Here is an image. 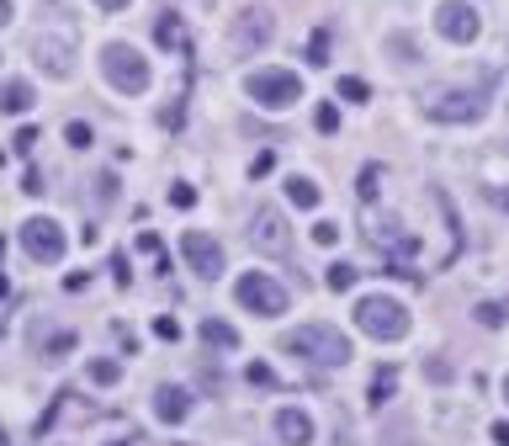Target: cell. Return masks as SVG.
<instances>
[{"label": "cell", "instance_id": "obj_28", "mask_svg": "<svg viewBox=\"0 0 509 446\" xmlns=\"http://www.w3.org/2000/svg\"><path fill=\"white\" fill-rule=\"evenodd\" d=\"M170 202H176V208H197V191L186 187V181H176V187H170Z\"/></svg>", "mask_w": 509, "mask_h": 446}, {"label": "cell", "instance_id": "obj_14", "mask_svg": "<svg viewBox=\"0 0 509 446\" xmlns=\"http://www.w3.org/2000/svg\"><path fill=\"white\" fill-rule=\"evenodd\" d=\"M276 436H281V446H313V420L302 410H281L276 414Z\"/></svg>", "mask_w": 509, "mask_h": 446}, {"label": "cell", "instance_id": "obj_7", "mask_svg": "<svg viewBox=\"0 0 509 446\" xmlns=\"http://www.w3.org/2000/svg\"><path fill=\"white\" fill-rule=\"evenodd\" d=\"M435 32H441L446 43H478V32H483L478 5H467V0H441V5H435Z\"/></svg>", "mask_w": 509, "mask_h": 446}, {"label": "cell", "instance_id": "obj_25", "mask_svg": "<svg viewBox=\"0 0 509 446\" xmlns=\"http://www.w3.org/2000/svg\"><path fill=\"white\" fill-rule=\"evenodd\" d=\"M388 48L398 54V64H414V43H409L403 32H392V37H388Z\"/></svg>", "mask_w": 509, "mask_h": 446}, {"label": "cell", "instance_id": "obj_22", "mask_svg": "<svg viewBox=\"0 0 509 446\" xmlns=\"http://www.w3.org/2000/svg\"><path fill=\"white\" fill-rule=\"evenodd\" d=\"M64 138H69L75 149H90V144H96V133H90V123H69V127H64Z\"/></svg>", "mask_w": 509, "mask_h": 446}, {"label": "cell", "instance_id": "obj_6", "mask_svg": "<svg viewBox=\"0 0 509 446\" xmlns=\"http://www.w3.org/2000/svg\"><path fill=\"white\" fill-rule=\"evenodd\" d=\"M234 298H239L249 314H260V319L287 314V287H281V282H270L266 271H244L239 287H234Z\"/></svg>", "mask_w": 509, "mask_h": 446}, {"label": "cell", "instance_id": "obj_38", "mask_svg": "<svg viewBox=\"0 0 509 446\" xmlns=\"http://www.w3.org/2000/svg\"><path fill=\"white\" fill-rule=\"evenodd\" d=\"M96 5H101V11H122V5H127V0H96Z\"/></svg>", "mask_w": 509, "mask_h": 446}, {"label": "cell", "instance_id": "obj_36", "mask_svg": "<svg viewBox=\"0 0 509 446\" xmlns=\"http://www.w3.org/2000/svg\"><path fill=\"white\" fill-rule=\"evenodd\" d=\"M494 441H499V446H509V420H499V425H494Z\"/></svg>", "mask_w": 509, "mask_h": 446}, {"label": "cell", "instance_id": "obj_11", "mask_svg": "<svg viewBox=\"0 0 509 446\" xmlns=\"http://www.w3.org/2000/svg\"><path fill=\"white\" fill-rule=\"evenodd\" d=\"M270 37H276V22H270V11H239L234 16V48L239 54H255V48H266Z\"/></svg>", "mask_w": 509, "mask_h": 446}, {"label": "cell", "instance_id": "obj_17", "mask_svg": "<svg viewBox=\"0 0 509 446\" xmlns=\"http://www.w3.org/2000/svg\"><path fill=\"white\" fill-rule=\"evenodd\" d=\"M154 43H159V48H186V32H180L176 16H159V22H154Z\"/></svg>", "mask_w": 509, "mask_h": 446}, {"label": "cell", "instance_id": "obj_26", "mask_svg": "<svg viewBox=\"0 0 509 446\" xmlns=\"http://www.w3.org/2000/svg\"><path fill=\"white\" fill-rule=\"evenodd\" d=\"M313 123H319V133H334V127H340V112H334L330 101H324V106L313 112Z\"/></svg>", "mask_w": 509, "mask_h": 446}, {"label": "cell", "instance_id": "obj_1", "mask_svg": "<svg viewBox=\"0 0 509 446\" xmlns=\"http://www.w3.org/2000/svg\"><path fill=\"white\" fill-rule=\"evenodd\" d=\"M281 350L302 356L308 367H345V361L356 356L351 335H340L334 324H302V329H292V335L281 340Z\"/></svg>", "mask_w": 509, "mask_h": 446}, {"label": "cell", "instance_id": "obj_12", "mask_svg": "<svg viewBox=\"0 0 509 446\" xmlns=\"http://www.w3.org/2000/svg\"><path fill=\"white\" fill-rule=\"evenodd\" d=\"M32 54H37V64H43L54 80H64V75L75 69V64H69V37H54V32H48V37H37V48H32Z\"/></svg>", "mask_w": 509, "mask_h": 446}, {"label": "cell", "instance_id": "obj_3", "mask_svg": "<svg viewBox=\"0 0 509 446\" xmlns=\"http://www.w3.org/2000/svg\"><path fill=\"white\" fill-rule=\"evenodd\" d=\"M101 75L112 80V91H122V96H144L149 91V59L138 54V48H127V43H107L101 48Z\"/></svg>", "mask_w": 509, "mask_h": 446}, {"label": "cell", "instance_id": "obj_23", "mask_svg": "<svg viewBox=\"0 0 509 446\" xmlns=\"http://www.w3.org/2000/svg\"><path fill=\"white\" fill-rule=\"evenodd\" d=\"M478 324L499 329V324H504V303H478Z\"/></svg>", "mask_w": 509, "mask_h": 446}, {"label": "cell", "instance_id": "obj_34", "mask_svg": "<svg viewBox=\"0 0 509 446\" xmlns=\"http://www.w3.org/2000/svg\"><path fill=\"white\" fill-rule=\"evenodd\" d=\"M483 197H488L494 208H504V213H509V197H504V191H499V187H483Z\"/></svg>", "mask_w": 509, "mask_h": 446}, {"label": "cell", "instance_id": "obj_2", "mask_svg": "<svg viewBox=\"0 0 509 446\" xmlns=\"http://www.w3.org/2000/svg\"><path fill=\"white\" fill-rule=\"evenodd\" d=\"M356 329L372 335V340H403V335H409V309H403L398 298L372 292V298L356 303Z\"/></svg>", "mask_w": 509, "mask_h": 446}, {"label": "cell", "instance_id": "obj_8", "mask_svg": "<svg viewBox=\"0 0 509 446\" xmlns=\"http://www.w3.org/2000/svg\"><path fill=\"white\" fill-rule=\"evenodd\" d=\"M249 245H255L260 255H287L292 250L287 213H281V208H255V218H249Z\"/></svg>", "mask_w": 509, "mask_h": 446}, {"label": "cell", "instance_id": "obj_33", "mask_svg": "<svg viewBox=\"0 0 509 446\" xmlns=\"http://www.w3.org/2000/svg\"><path fill=\"white\" fill-rule=\"evenodd\" d=\"M32 144H37V127H22V133H16V149H22V155H32Z\"/></svg>", "mask_w": 509, "mask_h": 446}, {"label": "cell", "instance_id": "obj_39", "mask_svg": "<svg viewBox=\"0 0 509 446\" xmlns=\"http://www.w3.org/2000/svg\"><path fill=\"white\" fill-rule=\"evenodd\" d=\"M0 446H11V431H5V425H0Z\"/></svg>", "mask_w": 509, "mask_h": 446}, {"label": "cell", "instance_id": "obj_35", "mask_svg": "<svg viewBox=\"0 0 509 446\" xmlns=\"http://www.w3.org/2000/svg\"><path fill=\"white\" fill-rule=\"evenodd\" d=\"M430 378H435V382H451V361H430Z\"/></svg>", "mask_w": 509, "mask_h": 446}, {"label": "cell", "instance_id": "obj_9", "mask_svg": "<svg viewBox=\"0 0 509 446\" xmlns=\"http://www.w3.org/2000/svg\"><path fill=\"white\" fill-rule=\"evenodd\" d=\"M483 112H488V96L483 91H446L424 106L430 123H478Z\"/></svg>", "mask_w": 509, "mask_h": 446}, {"label": "cell", "instance_id": "obj_29", "mask_svg": "<svg viewBox=\"0 0 509 446\" xmlns=\"http://www.w3.org/2000/svg\"><path fill=\"white\" fill-rule=\"evenodd\" d=\"M340 239V223H313V245H334Z\"/></svg>", "mask_w": 509, "mask_h": 446}, {"label": "cell", "instance_id": "obj_13", "mask_svg": "<svg viewBox=\"0 0 509 446\" xmlns=\"http://www.w3.org/2000/svg\"><path fill=\"white\" fill-rule=\"evenodd\" d=\"M186 414H191V393H186V388H170V382H165V388H154V420L180 425Z\"/></svg>", "mask_w": 509, "mask_h": 446}, {"label": "cell", "instance_id": "obj_5", "mask_svg": "<svg viewBox=\"0 0 509 446\" xmlns=\"http://www.w3.org/2000/svg\"><path fill=\"white\" fill-rule=\"evenodd\" d=\"M22 250H27V260H37V266H59L64 250H69L64 223L59 218H27L22 223Z\"/></svg>", "mask_w": 509, "mask_h": 446}, {"label": "cell", "instance_id": "obj_37", "mask_svg": "<svg viewBox=\"0 0 509 446\" xmlns=\"http://www.w3.org/2000/svg\"><path fill=\"white\" fill-rule=\"evenodd\" d=\"M11 16H16V5H11V0H0V27H5Z\"/></svg>", "mask_w": 509, "mask_h": 446}, {"label": "cell", "instance_id": "obj_20", "mask_svg": "<svg viewBox=\"0 0 509 446\" xmlns=\"http://www.w3.org/2000/svg\"><path fill=\"white\" fill-rule=\"evenodd\" d=\"M324 282H330V292H351V287H356V266H345V260H334V266H330V277H324Z\"/></svg>", "mask_w": 509, "mask_h": 446}, {"label": "cell", "instance_id": "obj_40", "mask_svg": "<svg viewBox=\"0 0 509 446\" xmlns=\"http://www.w3.org/2000/svg\"><path fill=\"white\" fill-rule=\"evenodd\" d=\"M504 399H509V372H504Z\"/></svg>", "mask_w": 509, "mask_h": 446}, {"label": "cell", "instance_id": "obj_32", "mask_svg": "<svg viewBox=\"0 0 509 446\" xmlns=\"http://www.w3.org/2000/svg\"><path fill=\"white\" fill-rule=\"evenodd\" d=\"M249 382H260V388H270V382H276V372H270V367H260V361H255V367H249Z\"/></svg>", "mask_w": 509, "mask_h": 446}, {"label": "cell", "instance_id": "obj_4", "mask_svg": "<svg viewBox=\"0 0 509 446\" xmlns=\"http://www.w3.org/2000/svg\"><path fill=\"white\" fill-rule=\"evenodd\" d=\"M244 96H249L255 106H266V112H287V106L302 101V80L292 69H255V75L244 80Z\"/></svg>", "mask_w": 509, "mask_h": 446}, {"label": "cell", "instance_id": "obj_16", "mask_svg": "<svg viewBox=\"0 0 509 446\" xmlns=\"http://www.w3.org/2000/svg\"><path fill=\"white\" fill-rule=\"evenodd\" d=\"M202 346L208 350H239V329L229 319H202Z\"/></svg>", "mask_w": 509, "mask_h": 446}, {"label": "cell", "instance_id": "obj_19", "mask_svg": "<svg viewBox=\"0 0 509 446\" xmlns=\"http://www.w3.org/2000/svg\"><path fill=\"white\" fill-rule=\"evenodd\" d=\"M287 197H292L298 208H319V187H313L308 176H292V181H287Z\"/></svg>", "mask_w": 509, "mask_h": 446}, {"label": "cell", "instance_id": "obj_41", "mask_svg": "<svg viewBox=\"0 0 509 446\" xmlns=\"http://www.w3.org/2000/svg\"><path fill=\"white\" fill-rule=\"evenodd\" d=\"M107 446H127V441H107Z\"/></svg>", "mask_w": 509, "mask_h": 446}, {"label": "cell", "instance_id": "obj_15", "mask_svg": "<svg viewBox=\"0 0 509 446\" xmlns=\"http://www.w3.org/2000/svg\"><path fill=\"white\" fill-rule=\"evenodd\" d=\"M32 101H37V96H32L27 80H0V117H22Z\"/></svg>", "mask_w": 509, "mask_h": 446}, {"label": "cell", "instance_id": "obj_27", "mask_svg": "<svg viewBox=\"0 0 509 446\" xmlns=\"http://www.w3.org/2000/svg\"><path fill=\"white\" fill-rule=\"evenodd\" d=\"M154 335H159V340H180V324L170 314H159L154 319Z\"/></svg>", "mask_w": 509, "mask_h": 446}, {"label": "cell", "instance_id": "obj_30", "mask_svg": "<svg viewBox=\"0 0 509 446\" xmlns=\"http://www.w3.org/2000/svg\"><path fill=\"white\" fill-rule=\"evenodd\" d=\"M372 191H377V165L361 170V197H366V202H372Z\"/></svg>", "mask_w": 509, "mask_h": 446}, {"label": "cell", "instance_id": "obj_31", "mask_svg": "<svg viewBox=\"0 0 509 446\" xmlns=\"http://www.w3.org/2000/svg\"><path fill=\"white\" fill-rule=\"evenodd\" d=\"M382 393H392V372H377V382H372V399L382 404Z\"/></svg>", "mask_w": 509, "mask_h": 446}, {"label": "cell", "instance_id": "obj_18", "mask_svg": "<svg viewBox=\"0 0 509 446\" xmlns=\"http://www.w3.org/2000/svg\"><path fill=\"white\" fill-rule=\"evenodd\" d=\"M86 378L96 382V388H112V382L122 378V361H112V356H101V361H90V367H86Z\"/></svg>", "mask_w": 509, "mask_h": 446}, {"label": "cell", "instance_id": "obj_10", "mask_svg": "<svg viewBox=\"0 0 509 446\" xmlns=\"http://www.w3.org/2000/svg\"><path fill=\"white\" fill-rule=\"evenodd\" d=\"M180 255H186V266H191L197 277H208V282L223 277V245L208 239L202 228H186V234H180Z\"/></svg>", "mask_w": 509, "mask_h": 446}, {"label": "cell", "instance_id": "obj_21", "mask_svg": "<svg viewBox=\"0 0 509 446\" xmlns=\"http://www.w3.org/2000/svg\"><path fill=\"white\" fill-rule=\"evenodd\" d=\"M308 64H330V27L313 32V43H308Z\"/></svg>", "mask_w": 509, "mask_h": 446}, {"label": "cell", "instance_id": "obj_24", "mask_svg": "<svg viewBox=\"0 0 509 446\" xmlns=\"http://www.w3.org/2000/svg\"><path fill=\"white\" fill-rule=\"evenodd\" d=\"M340 96H345V101H366V80H356V75H345V80H340Z\"/></svg>", "mask_w": 509, "mask_h": 446}]
</instances>
